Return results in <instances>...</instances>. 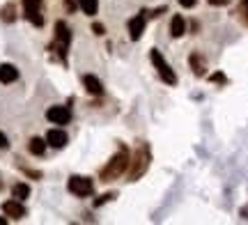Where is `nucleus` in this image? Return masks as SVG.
<instances>
[{"label":"nucleus","mask_w":248,"mask_h":225,"mask_svg":"<svg viewBox=\"0 0 248 225\" xmlns=\"http://www.w3.org/2000/svg\"><path fill=\"white\" fill-rule=\"evenodd\" d=\"M92 30H94V35H104V32H106L101 23H94V26H92Z\"/></svg>","instance_id":"nucleus-22"},{"label":"nucleus","mask_w":248,"mask_h":225,"mask_svg":"<svg viewBox=\"0 0 248 225\" xmlns=\"http://www.w3.org/2000/svg\"><path fill=\"white\" fill-rule=\"evenodd\" d=\"M69 42H71V32H69V28H67V23H64V21H58V23H55V44H53V48H58L62 62L67 60V46H69Z\"/></svg>","instance_id":"nucleus-4"},{"label":"nucleus","mask_w":248,"mask_h":225,"mask_svg":"<svg viewBox=\"0 0 248 225\" xmlns=\"http://www.w3.org/2000/svg\"><path fill=\"white\" fill-rule=\"evenodd\" d=\"M212 81H214V83H225V76H223V74H214Z\"/></svg>","instance_id":"nucleus-25"},{"label":"nucleus","mask_w":248,"mask_h":225,"mask_svg":"<svg viewBox=\"0 0 248 225\" xmlns=\"http://www.w3.org/2000/svg\"><path fill=\"white\" fill-rule=\"evenodd\" d=\"M145 32V16H133L129 21V37H131V42H138Z\"/></svg>","instance_id":"nucleus-10"},{"label":"nucleus","mask_w":248,"mask_h":225,"mask_svg":"<svg viewBox=\"0 0 248 225\" xmlns=\"http://www.w3.org/2000/svg\"><path fill=\"white\" fill-rule=\"evenodd\" d=\"M18 78V69L14 67V64H0V83H14Z\"/></svg>","instance_id":"nucleus-12"},{"label":"nucleus","mask_w":248,"mask_h":225,"mask_svg":"<svg viewBox=\"0 0 248 225\" xmlns=\"http://www.w3.org/2000/svg\"><path fill=\"white\" fill-rule=\"evenodd\" d=\"M9 147V140H7V135L2 134V131H0V150H7Z\"/></svg>","instance_id":"nucleus-21"},{"label":"nucleus","mask_w":248,"mask_h":225,"mask_svg":"<svg viewBox=\"0 0 248 225\" xmlns=\"http://www.w3.org/2000/svg\"><path fill=\"white\" fill-rule=\"evenodd\" d=\"M186 32V21L182 16H172V21H170V35L172 37H182Z\"/></svg>","instance_id":"nucleus-14"},{"label":"nucleus","mask_w":248,"mask_h":225,"mask_svg":"<svg viewBox=\"0 0 248 225\" xmlns=\"http://www.w3.org/2000/svg\"><path fill=\"white\" fill-rule=\"evenodd\" d=\"M28 152L35 154V156H44V152H46V138H30V143H28Z\"/></svg>","instance_id":"nucleus-13"},{"label":"nucleus","mask_w":248,"mask_h":225,"mask_svg":"<svg viewBox=\"0 0 248 225\" xmlns=\"http://www.w3.org/2000/svg\"><path fill=\"white\" fill-rule=\"evenodd\" d=\"M115 198V193H106V195H101L99 200H94V207H101L104 202H108V200H113Z\"/></svg>","instance_id":"nucleus-19"},{"label":"nucleus","mask_w":248,"mask_h":225,"mask_svg":"<svg viewBox=\"0 0 248 225\" xmlns=\"http://www.w3.org/2000/svg\"><path fill=\"white\" fill-rule=\"evenodd\" d=\"M177 2L182 5V7H186V9H188V7H193V5H195V0H177Z\"/></svg>","instance_id":"nucleus-23"},{"label":"nucleus","mask_w":248,"mask_h":225,"mask_svg":"<svg viewBox=\"0 0 248 225\" xmlns=\"http://www.w3.org/2000/svg\"><path fill=\"white\" fill-rule=\"evenodd\" d=\"M23 9H26V18L32 26L42 28L44 26V16H42V0H23Z\"/></svg>","instance_id":"nucleus-6"},{"label":"nucleus","mask_w":248,"mask_h":225,"mask_svg":"<svg viewBox=\"0 0 248 225\" xmlns=\"http://www.w3.org/2000/svg\"><path fill=\"white\" fill-rule=\"evenodd\" d=\"M188 62H191V69H193L195 76H204V60H202V55L193 53L191 58H188Z\"/></svg>","instance_id":"nucleus-15"},{"label":"nucleus","mask_w":248,"mask_h":225,"mask_svg":"<svg viewBox=\"0 0 248 225\" xmlns=\"http://www.w3.org/2000/svg\"><path fill=\"white\" fill-rule=\"evenodd\" d=\"M67 143H69V138H67V134H64L62 129H51V131L46 134V145H51L55 150L64 147Z\"/></svg>","instance_id":"nucleus-9"},{"label":"nucleus","mask_w":248,"mask_h":225,"mask_svg":"<svg viewBox=\"0 0 248 225\" xmlns=\"http://www.w3.org/2000/svg\"><path fill=\"white\" fill-rule=\"evenodd\" d=\"M129 161H131L129 150L122 145V147L117 150L115 156L101 168V181H113V180H117V177H122V172L129 168Z\"/></svg>","instance_id":"nucleus-1"},{"label":"nucleus","mask_w":248,"mask_h":225,"mask_svg":"<svg viewBox=\"0 0 248 225\" xmlns=\"http://www.w3.org/2000/svg\"><path fill=\"white\" fill-rule=\"evenodd\" d=\"M28 195H30V186H28V184H14V186H12V198H16L23 202Z\"/></svg>","instance_id":"nucleus-17"},{"label":"nucleus","mask_w":248,"mask_h":225,"mask_svg":"<svg viewBox=\"0 0 248 225\" xmlns=\"http://www.w3.org/2000/svg\"><path fill=\"white\" fill-rule=\"evenodd\" d=\"M239 9H241V14H244V18H246V23H248V0H241Z\"/></svg>","instance_id":"nucleus-20"},{"label":"nucleus","mask_w":248,"mask_h":225,"mask_svg":"<svg viewBox=\"0 0 248 225\" xmlns=\"http://www.w3.org/2000/svg\"><path fill=\"white\" fill-rule=\"evenodd\" d=\"M150 60H152V64H154V69H156L161 81L168 83V85H175V83H177V74L172 72V67H170V64L166 62V58L159 53V48H152L150 51Z\"/></svg>","instance_id":"nucleus-2"},{"label":"nucleus","mask_w":248,"mask_h":225,"mask_svg":"<svg viewBox=\"0 0 248 225\" xmlns=\"http://www.w3.org/2000/svg\"><path fill=\"white\" fill-rule=\"evenodd\" d=\"M150 147L147 145H138V150H136V156H133V161L131 163V170H129V177L131 180H138L142 172L147 170V165H150Z\"/></svg>","instance_id":"nucleus-3"},{"label":"nucleus","mask_w":248,"mask_h":225,"mask_svg":"<svg viewBox=\"0 0 248 225\" xmlns=\"http://www.w3.org/2000/svg\"><path fill=\"white\" fill-rule=\"evenodd\" d=\"M2 211H5V216L14 218V221H18V218L26 216V207H23V202H21V200H16V198L2 202Z\"/></svg>","instance_id":"nucleus-8"},{"label":"nucleus","mask_w":248,"mask_h":225,"mask_svg":"<svg viewBox=\"0 0 248 225\" xmlns=\"http://www.w3.org/2000/svg\"><path fill=\"white\" fill-rule=\"evenodd\" d=\"M209 5H216V7H223V5H228V0H207Z\"/></svg>","instance_id":"nucleus-24"},{"label":"nucleus","mask_w":248,"mask_h":225,"mask_svg":"<svg viewBox=\"0 0 248 225\" xmlns=\"http://www.w3.org/2000/svg\"><path fill=\"white\" fill-rule=\"evenodd\" d=\"M67 189H69V193L78 195V198H88V195H92V191H94V184H92V180H90V177L74 175V177H69Z\"/></svg>","instance_id":"nucleus-5"},{"label":"nucleus","mask_w":248,"mask_h":225,"mask_svg":"<svg viewBox=\"0 0 248 225\" xmlns=\"http://www.w3.org/2000/svg\"><path fill=\"white\" fill-rule=\"evenodd\" d=\"M7 223V218H0V225H5Z\"/></svg>","instance_id":"nucleus-27"},{"label":"nucleus","mask_w":248,"mask_h":225,"mask_svg":"<svg viewBox=\"0 0 248 225\" xmlns=\"http://www.w3.org/2000/svg\"><path fill=\"white\" fill-rule=\"evenodd\" d=\"M241 216H244V218H248V207H244V209H241Z\"/></svg>","instance_id":"nucleus-26"},{"label":"nucleus","mask_w":248,"mask_h":225,"mask_svg":"<svg viewBox=\"0 0 248 225\" xmlns=\"http://www.w3.org/2000/svg\"><path fill=\"white\" fill-rule=\"evenodd\" d=\"M46 117H48V122H53V124H69L71 110L67 108V106H51V108L46 110Z\"/></svg>","instance_id":"nucleus-7"},{"label":"nucleus","mask_w":248,"mask_h":225,"mask_svg":"<svg viewBox=\"0 0 248 225\" xmlns=\"http://www.w3.org/2000/svg\"><path fill=\"white\" fill-rule=\"evenodd\" d=\"M0 18H2L5 23H12V21L16 18V14H14V5H12V2H7V5L2 7V12H0Z\"/></svg>","instance_id":"nucleus-18"},{"label":"nucleus","mask_w":248,"mask_h":225,"mask_svg":"<svg viewBox=\"0 0 248 225\" xmlns=\"http://www.w3.org/2000/svg\"><path fill=\"white\" fill-rule=\"evenodd\" d=\"M78 2V7L88 14V16H94L97 14V9H99V0H76Z\"/></svg>","instance_id":"nucleus-16"},{"label":"nucleus","mask_w":248,"mask_h":225,"mask_svg":"<svg viewBox=\"0 0 248 225\" xmlns=\"http://www.w3.org/2000/svg\"><path fill=\"white\" fill-rule=\"evenodd\" d=\"M83 85H85V90H88L90 94H94V97H101V94H104V85H101V81H99L97 76H92V74L83 76Z\"/></svg>","instance_id":"nucleus-11"}]
</instances>
